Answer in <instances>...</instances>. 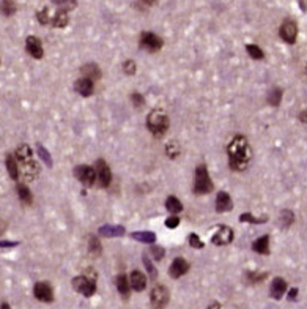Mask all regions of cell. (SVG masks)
Returning <instances> with one entry per match:
<instances>
[{
	"label": "cell",
	"instance_id": "7c38bea8",
	"mask_svg": "<svg viewBox=\"0 0 307 309\" xmlns=\"http://www.w3.org/2000/svg\"><path fill=\"white\" fill-rule=\"evenodd\" d=\"M189 262L183 257H176L173 262L171 264V268H169V274L172 276L173 279H180L181 276H184L186 273L189 271Z\"/></svg>",
	"mask_w": 307,
	"mask_h": 309
},
{
	"label": "cell",
	"instance_id": "f6af8a7d",
	"mask_svg": "<svg viewBox=\"0 0 307 309\" xmlns=\"http://www.w3.org/2000/svg\"><path fill=\"white\" fill-rule=\"evenodd\" d=\"M180 224V218L178 216H171L166 219V226L169 227V229H175L176 226Z\"/></svg>",
	"mask_w": 307,
	"mask_h": 309
},
{
	"label": "cell",
	"instance_id": "d6a6232c",
	"mask_svg": "<svg viewBox=\"0 0 307 309\" xmlns=\"http://www.w3.org/2000/svg\"><path fill=\"white\" fill-rule=\"evenodd\" d=\"M268 103L271 104V106H274V108H276V106H279L280 104V101H282V90L280 88H273V90L268 93Z\"/></svg>",
	"mask_w": 307,
	"mask_h": 309
},
{
	"label": "cell",
	"instance_id": "ab89813d",
	"mask_svg": "<svg viewBox=\"0 0 307 309\" xmlns=\"http://www.w3.org/2000/svg\"><path fill=\"white\" fill-rule=\"evenodd\" d=\"M123 71H125V75H128V76H134L136 71H137L136 62L134 60H126L123 63Z\"/></svg>",
	"mask_w": 307,
	"mask_h": 309
},
{
	"label": "cell",
	"instance_id": "2e32d148",
	"mask_svg": "<svg viewBox=\"0 0 307 309\" xmlns=\"http://www.w3.org/2000/svg\"><path fill=\"white\" fill-rule=\"evenodd\" d=\"M129 287H133L136 292H142L147 287V278H145V274L139 270H134L129 276Z\"/></svg>",
	"mask_w": 307,
	"mask_h": 309
},
{
	"label": "cell",
	"instance_id": "7402d4cb",
	"mask_svg": "<svg viewBox=\"0 0 307 309\" xmlns=\"http://www.w3.org/2000/svg\"><path fill=\"white\" fill-rule=\"evenodd\" d=\"M252 251L262 254V256H270V237L268 235H263V237L257 238L252 243Z\"/></svg>",
	"mask_w": 307,
	"mask_h": 309
},
{
	"label": "cell",
	"instance_id": "7dc6e473",
	"mask_svg": "<svg viewBox=\"0 0 307 309\" xmlns=\"http://www.w3.org/2000/svg\"><path fill=\"white\" fill-rule=\"evenodd\" d=\"M298 117H300V120L303 121V123H306V125H307V111H303Z\"/></svg>",
	"mask_w": 307,
	"mask_h": 309
},
{
	"label": "cell",
	"instance_id": "cb8c5ba5",
	"mask_svg": "<svg viewBox=\"0 0 307 309\" xmlns=\"http://www.w3.org/2000/svg\"><path fill=\"white\" fill-rule=\"evenodd\" d=\"M115 286L120 292V295H122L125 300L129 297V278L126 274H118L117 278H115Z\"/></svg>",
	"mask_w": 307,
	"mask_h": 309
},
{
	"label": "cell",
	"instance_id": "9a60e30c",
	"mask_svg": "<svg viewBox=\"0 0 307 309\" xmlns=\"http://www.w3.org/2000/svg\"><path fill=\"white\" fill-rule=\"evenodd\" d=\"M233 208V202H232V197L229 196L225 191H219L217 193V197H216V211H219V213H225V211H230Z\"/></svg>",
	"mask_w": 307,
	"mask_h": 309
},
{
	"label": "cell",
	"instance_id": "60d3db41",
	"mask_svg": "<svg viewBox=\"0 0 307 309\" xmlns=\"http://www.w3.org/2000/svg\"><path fill=\"white\" fill-rule=\"evenodd\" d=\"M54 3H57L59 6H62V10H72L76 8V0H52Z\"/></svg>",
	"mask_w": 307,
	"mask_h": 309
},
{
	"label": "cell",
	"instance_id": "ac0fdd59",
	"mask_svg": "<svg viewBox=\"0 0 307 309\" xmlns=\"http://www.w3.org/2000/svg\"><path fill=\"white\" fill-rule=\"evenodd\" d=\"M101 237H109V238H114V237H122L125 235V227L123 226H112V224H106V226H101L98 229Z\"/></svg>",
	"mask_w": 307,
	"mask_h": 309
},
{
	"label": "cell",
	"instance_id": "e0dca14e",
	"mask_svg": "<svg viewBox=\"0 0 307 309\" xmlns=\"http://www.w3.org/2000/svg\"><path fill=\"white\" fill-rule=\"evenodd\" d=\"M287 292V281L282 278H274L270 287V294L274 300H280Z\"/></svg>",
	"mask_w": 307,
	"mask_h": 309
},
{
	"label": "cell",
	"instance_id": "b9f144b4",
	"mask_svg": "<svg viewBox=\"0 0 307 309\" xmlns=\"http://www.w3.org/2000/svg\"><path fill=\"white\" fill-rule=\"evenodd\" d=\"M189 245L192 248H196V249H202V248H204V243H202V240L199 238L197 233H191L189 235Z\"/></svg>",
	"mask_w": 307,
	"mask_h": 309
},
{
	"label": "cell",
	"instance_id": "1f68e13d",
	"mask_svg": "<svg viewBox=\"0 0 307 309\" xmlns=\"http://www.w3.org/2000/svg\"><path fill=\"white\" fill-rule=\"evenodd\" d=\"M295 221V215H293V211H290V210H284L280 213V224L284 229H288L290 226L293 224Z\"/></svg>",
	"mask_w": 307,
	"mask_h": 309
},
{
	"label": "cell",
	"instance_id": "ba28073f",
	"mask_svg": "<svg viewBox=\"0 0 307 309\" xmlns=\"http://www.w3.org/2000/svg\"><path fill=\"white\" fill-rule=\"evenodd\" d=\"M74 177L82 183L84 186H93L95 180H96V170L92 166H76L74 167Z\"/></svg>",
	"mask_w": 307,
	"mask_h": 309
},
{
	"label": "cell",
	"instance_id": "d6986e66",
	"mask_svg": "<svg viewBox=\"0 0 307 309\" xmlns=\"http://www.w3.org/2000/svg\"><path fill=\"white\" fill-rule=\"evenodd\" d=\"M74 90L82 96H90L93 93V80L80 77L74 82Z\"/></svg>",
	"mask_w": 307,
	"mask_h": 309
},
{
	"label": "cell",
	"instance_id": "7a4b0ae2",
	"mask_svg": "<svg viewBox=\"0 0 307 309\" xmlns=\"http://www.w3.org/2000/svg\"><path fill=\"white\" fill-rule=\"evenodd\" d=\"M147 128H148V131L153 136H156V137L164 136L166 131L169 129V117H167V114L163 109L151 111L148 114V117H147Z\"/></svg>",
	"mask_w": 307,
	"mask_h": 309
},
{
	"label": "cell",
	"instance_id": "83f0119b",
	"mask_svg": "<svg viewBox=\"0 0 307 309\" xmlns=\"http://www.w3.org/2000/svg\"><path fill=\"white\" fill-rule=\"evenodd\" d=\"M68 22H69L68 13L65 11V10H60V11H57V14L54 16L52 26H54V27H59V29H63V27H67V26H68Z\"/></svg>",
	"mask_w": 307,
	"mask_h": 309
},
{
	"label": "cell",
	"instance_id": "30bf717a",
	"mask_svg": "<svg viewBox=\"0 0 307 309\" xmlns=\"http://www.w3.org/2000/svg\"><path fill=\"white\" fill-rule=\"evenodd\" d=\"M34 295L36 300L43 303H52L54 302V290L51 287L49 282H36L35 287H34Z\"/></svg>",
	"mask_w": 307,
	"mask_h": 309
},
{
	"label": "cell",
	"instance_id": "4316f807",
	"mask_svg": "<svg viewBox=\"0 0 307 309\" xmlns=\"http://www.w3.org/2000/svg\"><path fill=\"white\" fill-rule=\"evenodd\" d=\"M88 253H90L93 257H100L102 254V245L100 243V240L90 235L88 237Z\"/></svg>",
	"mask_w": 307,
	"mask_h": 309
},
{
	"label": "cell",
	"instance_id": "db71d44e",
	"mask_svg": "<svg viewBox=\"0 0 307 309\" xmlns=\"http://www.w3.org/2000/svg\"><path fill=\"white\" fill-rule=\"evenodd\" d=\"M216 306L217 305H211V306H208V309H216Z\"/></svg>",
	"mask_w": 307,
	"mask_h": 309
},
{
	"label": "cell",
	"instance_id": "5b68a950",
	"mask_svg": "<svg viewBox=\"0 0 307 309\" xmlns=\"http://www.w3.org/2000/svg\"><path fill=\"white\" fill-rule=\"evenodd\" d=\"M163 44H164L163 38L158 37L156 34H153V32H143V34L140 35L139 46L142 47V49L148 51V52H158V51H161Z\"/></svg>",
	"mask_w": 307,
	"mask_h": 309
},
{
	"label": "cell",
	"instance_id": "e575fe53",
	"mask_svg": "<svg viewBox=\"0 0 307 309\" xmlns=\"http://www.w3.org/2000/svg\"><path fill=\"white\" fill-rule=\"evenodd\" d=\"M142 262H143V265H145V268H147V271H148V274H150V278L155 281L156 278H158V270L155 268V265L151 264V260L148 259V256H142Z\"/></svg>",
	"mask_w": 307,
	"mask_h": 309
},
{
	"label": "cell",
	"instance_id": "52a82bcc",
	"mask_svg": "<svg viewBox=\"0 0 307 309\" xmlns=\"http://www.w3.org/2000/svg\"><path fill=\"white\" fill-rule=\"evenodd\" d=\"M95 170H96V180H98L101 188H109V185L112 182V172H110V167L109 164L104 159H98L95 164Z\"/></svg>",
	"mask_w": 307,
	"mask_h": 309
},
{
	"label": "cell",
	"instance_id": "277c9868",
	"mask_svg": "<svg viewBox=\"0 0 307 309\" xmlns=\"http://www.w3.org/2000/svg\"><path fill=\"white\" fill-rule=\"evenodd\" d=\"M72 287L84 297H93L96 292V279L88 278L85 274H80L72 279Z\"/></svg>",
	"mask_w": 307,
	"mask_h": 309
},
{
	"label": "cell",
	"instance_id": "f1b7e54d",
	"mask_svg": "<svg viewBox=\"0 0 307 309\" xmlns=\"http://www.w3.org/2000/svg\"><path fill=\"white\" fill-rule=\"evenodd\" d=\"M0 13H2L3 16H6V18L13 16L16 13L14 0H2V2H0Z\"/></svg>",
	"mask_w": 307,
	"mask_h": 309
},
{
	"label": "cell",
	"instance_id": "11a10c76",
	"mask_svg": "<svg viewBox=\"0 0 307 309\" xmlns=\"http://www.w3.org/2000/svg\"><path fill=\"white\" fill-rule=\"evenodd\" d=\"M306 75H307V67H306Z\"/></svg>",
	"mask_w": 307,
	"mask_h": 309
},
{
	"label": "cell",
	"instance_id": "9c48e42d",
	"mask_svg": "<svg viewBox=\"0 0 307 309\" xmlns=\"http://www.w3.org/2000/svg\"><path fill=\"white\" fill-rule=\"evenodd\" d=\"M279 35H280V38L284 39L285 43L293 44L296 41V38H298V26H296V22L292 21V19H285L284 22H282L280 29H279Z\"/></svg>",
	"mask_w": 307,
	"mask_h": 309
},
{
	"label": "cell",
	"instance_id": "ffe728a7",
	"mask_svg": "<svg viewBox=\"0 0 307 309\" xmlns=\"http://www.w3.org/2000/svg\"><path fill=\"white\" fill-rule=\"evenodd\" d=\"M80 73H82V76L85 79H90V80H100L101 79V70L96 63L84 65V67L80 68Z\"/></svg>",
	"mask_w": 307,
	"mask_h": 309
},
{
	"label": "cell",
	"instance_id": "5bb4252c",
	"mask_svg": "<svg viewBox=\"0 0 307 309\" xmlns=\"http://www.w3.org/2000/svg\"><path fill=\"white\" fill-rule=\"evenodd\" d=\"M21 169H22V175H24V178H26L27 182H34L35 178L39 175V166H38V162L35 159L22 162Z\"/></svg>",
	"mask_w": 307,
	"mask_h": 309
},
{
	"label": "cell",
	"instance_id": "681fc988",
	"mask_svg": "<svg viewBox=\"0 0 307 309\" xmlns=\"http://www.w3.org/2000/svg\"><path fill=\"white\" fill-rule=\"evenodd\" d=\"M5 231H6V223L3 221V219H0V235H2Z\"/></svg>",
	"mask_w": 307,
	"mask_h": 309
},
{
	"label": "cell",
	"instance_id": "44dd1931",
	"mask_svg": "<svg viewBox=\"0 0 307 309\" xmlns=\"http://www.w3.org/2000/svg\"><path fill=\"white\" fill-rule=\"evenodd\" d=\"M5 164H6L8 175H10L13 180H18V178H19V164H18V159H16L14 154H11V153L6 154Z\"/></svg>",
	"mask_w": 307,
	"mask_h": 309
},
{
	"label": "cell",
	"instance_id": "3957f363",
	"mask_svg": "<svg viewBox=\"0 0 307 309\" xmlns=\"http://www.w3.org/2000/svg\"><path fill=\"white\" fill-rule=\"evenodd\" d=\"M214 190L211 177L205 164H199L196 167V182H194V193L196 194H209Z\"/></svg>",
	"mask_w": 307,
	"mask_h": 309
},
{
	"label": "cell",
	"instance_id": "603a6c76",
	"mask_svg": "<svg viewBox=\"0 0 307 309\" xmlns=\"http://www.w3.org/2000/svg\"><path fill=\"white\" fill-rule=\"evenodd\" d=\"M16 159L18 162H27V161H32L34 159V153H32V149L29 147L27 144H21L18 149H16V153H14Z\"/></svg>",
	"mask_w": 307,
	"mask_h": 309
},
{
	"label": "cell",
	"instance_id": "f546056e",
	"mask_svg": "<svg viewBox=\"0 0 307 309\" xmlns=\"http://www.w3.org/2000/svg\"><path fill=\"white\" fill-rule=\"evenodd\" d=\"M166 208L171 211V213H180V211L183 210V205L175 196H171V197H167V200H166Z\"/></svg>",
	"mask_w": 307,
	"mask_h": 309
},
{
	"label": "cell",
	"instance_id": "816d5d0a",
	"mask_svg": "<svg viewBox=\"0 0 307 309\" xmlns=\"http://www.w3.org/2000/svg\"><path fill=\"white\" fill-rule=\"evenodd\" d=\"M142 2H143V3H147V5H153V3L156 2V0H142Z\"/></svg>",
	"mask_w": 307,
	"mask_h": 309
},
{
	"label": "cell",
	"instance_id": "d590c367",
	"mask_svg": "<svg viewBox=\"0 0 307 309\" xmlns=\"http://www.w3.org/2000/svg\"><path fill=\"white\" fill-rule=\"evenodd\" d=\"M166 153H167V156H169V158L175 159V158L180 154V147H178V144H176L175 141H171V142H169V144L166 145Z\"/></svg>",
	"mask_w": 307,
	"mask_h": 309
},
{
	"label": "cell",
	"instance_id": "8992f818",
	"mask_svg": "<svg viewBox=\"0 0 307 309\" xmlns=\"http://www.w3.org/2000/svg\"><path fill=\"white\" fill-rule=\"evenodd\" d=\"M169 300H171V292L164 286H156L153 287L151 294H150V302L151 306L155 309H164L169 305Z\"/></svg>",
	"mask_w": 307,
	"mask_h": 309
},
{
	"label": "cell",
	"instance_id": "4fadbf2b",
	"mask_svg": "<svg viewBox=\"0 0 307 309\" xmlns=\"http://www.w3.org/2000/svg\"><path fill=\"white\" fill-rule=\"evenodd\" d=\"M26 51L34 57V59H43L44 55V49H43V44H41V39L36 38V37H27L26 39Z\"/></svg>",
	"mask_w": 307,
	"mask_h": 309
},
{
	"label": "cell",
	"instance_id": "bcb514c9",
	"mask_svg": "<svg viewBox=\"0 0 307 309\" xmlns=\"http://www.w3.org/2000/svg\"><path fill=\"white\" fill-rule=\"evenodd\" d=\"M18 245H19L18 241H0V248H13Z\"/></svg>",
	"mask_w": 307,
	"mask_h": 309
},
{
	"label": "cell",
	"instance_id": "d4e9b609",
	"mask_svg": "<svg viewBox=\"0 0 307 309\" xmlns=\"http://www.w3.org/2000/svg\"><path fill=\"white\" fill-rule=\"evenodd\" d=\"M18 197L19 200L22 202L24 205H32V202H34V196H32V193L29 190V186L26 185H18Z\"/></svg>",
	"mask_w": 307,
	"mask_h": 309
},
{
	"label": "cell",
	"instance_id": "f5cc1de1",
	"mask_svg": "<svg viewBox=\"0 0 307 309\" xmlns=\"http://www.w3.org/2000/svg\"><path fill=\"white\" fill-rule=\"evenodd\" d=\"M300 6H301V10H303V11H306V5H304L303 0H300Z\"/></svg>",
	"mask_w": 307,
	"mask_h": 309
},
{
	"label": "cell",
	"instance_id": "74e56055",
	"mask_svg": "<svg viewBox=\"0 0 307 309\" xmlns=\"http://www.w3.org/2000/svg\"><path fill=\"white\" fill-rule=\"evenodd\" d=\"M266 278H268V273H258V271H249L247 273V279L250 281V282H262V281H265Z\"/></svg>",
	"mask_w": 307,
	"mask_h": 309
},
{
	"label": "cell",
	"instance_id": "ee69618b",
	"mask_svg": "<svg viewBox=\"0 0 307 309\" xmlns=\"http://www.w3.org/2000/svg\"><path fill=\"white\" fill-rule=\"evenodd\" d=\"M131 101H133V104L136 106V108H142V106L145 104V98L137 92L131 93Z\"/></svg>",
	"mask_w": 307,
	"mask_h": 309
},
{
	"label": "cell",
	"instance_id": "7bdbcfd3",
	"mask_svg": "<svg viewBox=\"0 0 307 309\" xmlns=\"http://www.w3.org/2000/svg\"><path fill=\"white\" fill-rule=\"evenodd\" d=\"M150 253L153 254V257H155L156 260H161L164 256H166V251H164V248H161V246H151L150 248Z\"/></svg>",
	"mask_w": 307,
	"mask_h": 309
},
{
	"label": "cell",
	"instance_id": "4dcf8cb0",
	"mask_svg": "<svg viewBox=\"0 0 307 309\" xmlns=\"http://www.w3.org/2000/svg\"><path fill=\"white\" fill-rule=\"evenodd\" d=\"M246 51H247V54L252 57L254 60H262V59H265V52L262 51V47H258L257 44H247L246 46Z\"/></svg>",
	"mask_w": 307,
	"mask_h": 309
},
{
	"label": "cell",
	"instance_id": "484cf974",
	"mask_svg": "<svg viewBox=\"0 0 307 309\" xmlns=\"http://www.w3.org/2000/svg\"><path fill=\"white\" fill-rule=\"evenodd\" d=\"M131 237L139 241V243H147V245H153V243H156V235L153 232H134Z\"/></svg>",
	"mask_w": 307,
	"mask_h": 309
},
{
	"label": "cell",
	"instance_id": "f907efd6",
	"mask_svg": "<svg viewBox=\"0 0 307 309\" xmlns=\"http://www.w3.org/2000/svg\"><path fill=\"white\" fill-rule=\"evenodd\" d=\"M0 309H11V306L8 303H2V306H0Z\"/></svg>",
	"mask_w": 307,
	"mask_h": 309
},
{
	"label": "cell",
	"instance_id": "836d02e7",
	"mask_svg": "<svg viewBox=\"0 0 307 309\" xmlns=\"http://www.w3.org/2000/svg\"><path fill=\"white\" fill-rule=\"evenodd\" d=\"M239 221L241 223H252V224H263V223L268 221V218H266V216L255 218V216L250 215V213H243V215L239 216Z\"/></svg>",
	"mask_w": 307,
	"mask_h": 309
},
{
	"label": "cell",
	"instance_id": "6da1fadb",
	"mask_svg": "<svg viewBox=\"0 0 307 309\" xmlns=\"http://www.w3.org/2000/svg\"><path fill=\"white\" fill-rule=\"evenodd\" d=\"M227 154H229V166L232 170H246L250 159H252V149H250L249 141L244 136L237 134L227 145Z\"/></svg>",
	"mask_w": 307,
	"mask_h": 309
},
{
	"label": "cell",
	"instance_id": "c3c4849f",
	"mask_svg": "<svg viewBox=\"0 0 307 309\" xmlns=\"http://www.w3.org/2000/svg\"><path fill=\"white\" fill-rule=\"evenodd\" d=\"M298 297V289L295 287V289H292V290H290V294H288V298L290 300H295Z\"/></svg>",
	"mask_w": 307,
	"mask_h": 309
},
{
	"label": "cell",
	"instance_id": "8d00e7d4",
	"mask_svg": "<svg viewBox=\"0 0 307 309\" xmlns=\"http://www.w3.org/2000/svg\"><path fill=\"white\" fill-rule=\"evenodd\" d=\"M38 153H39V158H41L44 162H46V166L47 167H52V158H51V154H49V152H47L43 145H39L38 144Z\"/></svg>",
	"mask_w": 307,
	"mask_h": 309
},
{
	"label": "cell",
	"instance_id": "8fae6325",
	"mask_svg": "<svg viewBox=\"0 0 307 309\" xmlns=\"http://www.w3.org/2000/svg\"><path fill=\"white\" fill-rule=\"evenodd\" d=\"M232 240H233V229L229 226H219L211 238V241L216 246H225V245H229V243H232Z\"/></svg>",
	"mask_w": 307,
	"mask_h": 309
},
{
	"label": "cell",
	"instance_id": "f35d334b",
	"mask_svg": "<svg viewBox=\"0 0 307 309\" xmlns=\"http://www.w3.org/2000/svg\"><path fill=\"white\" fill-rule=\"evenodd\" d=\"M36 18H38V22L46 26V24L51 22V16H49V8H43L41 11L36 13Z\"/></svg>",
	"mask_w": 307,
	"mask_h": 309
}]
</instances>
